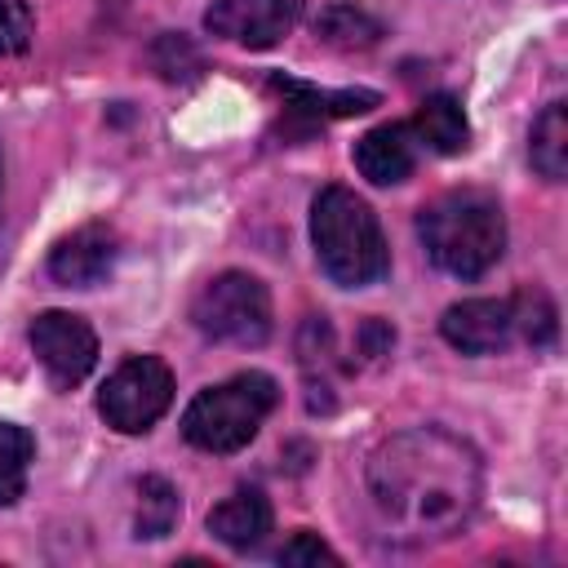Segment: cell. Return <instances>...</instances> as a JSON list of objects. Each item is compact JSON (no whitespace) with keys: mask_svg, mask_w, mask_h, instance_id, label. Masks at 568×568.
Segmentation results:
<instances>
[{"mask_svg":"<svg viewBox=\"0 0 568 568\" xmlns=\"http://www.w3.org/2000/svg\"><path fill=\"white\" fill-rule=\"evenodd\" d=\"M275 559L288 564V568H297V564H337V555L315 532H293V541H284Z\"/></svg>","mask_w":568,"mask_h":568,"instance_id":"cell-21","label":"cell"},{"mask_svg":"<svg viewBox=\"0 0 568 568\" xmlns=\"http://www.w3.org/2000/svg\"><path fill=\"white\" fill-rule=\"evenodd\" d=\"M510 324L515 337H524L528 346H550L559 333V311L541 288H519L510 297Z\"/></svg>","mask_w":568,"mask_h":568,"instance_id":"cell-18","label":"cell"},{"mask_svg":"<svg viewBox=\"0 0 568 568\" xmlns=\"http://www.w3.org/2000/svg\"><path fill=\"white\" fill-rule=\"evenodd\" d=\"M528 155L546 182H564V173H568V106L564 102H550L537 115L532 138H528Z\"/></svg>","mask_w":568,"mask_h":568,"instance_id":"cell-15","label":"cell"},{"mask_svg":"<svg viewBox=\"0 0 568 568\" xmlns=\"http://www.w3.org/2000/svg\"><path fill=\"white\" fill-rule=\"evenodd\" d=\"M115 257H120V235L102 222H89L67 240H58V248L49 253V275L67 288H93L111 275Z\"/></svg>","mask_w":568,"mask_h":568,"instance_id":"cell-10","label":"cell"},{"mask_svg":"<svg viewBox=\"0 0 568 568\" xmlns=\"http://www.w3.org/2000/svg\"><path fill=\"white\" fill-rule=\"evenodd\" d=\"M31 351L36 359L44 364L49 382L58 390H71L80 386L93 364H98V333L89 328L84 315H71V311H44L31 320Z\"/></svg>","mask_w":568,"mask_h":568,"instance_id":"cell-7","label":"cell"},{"mask_svg":"<svg viewBox=\"0 0 568 568\" xmlns=\"http://www.w3.org/2000/svg\"><path fill=\"white\" fill-rule=\"evenodd\" d=\"M439 333L462 355H497L515 337L510 297H466V302L444 311Z\"/></svg>","mask_w":568,"mask_h":568,"instance_id":"cell-9","label":"cell"},{"mask_svg":"<svg viewBox=\"0 0 568 568\" xmlns=\"http://www.w3.org/2000/svg\"><path fill=\"white\" fill-rule=\"evenodd\" d=\"M178 515H182V497H178V488L169 484V479H160V475H146L142 484H138V515H133V528H138V537H169L173 528H178Z\"/></svg>","mask_w":568,"mask_h":568,"instance_id":"cell-16","label":"cell"},{"mask_svg":"<svg viewBox=\"0 0 568 568\" xmlns=\"http://www.w3.org/2000/svg\"><path fill=\"white\" fill-rule=\"evenodd\" d=\"M368 497L386 537L399 541H439L457 532L479 506L484 466L479 453L439 426H413L382 439L368 457Z\"/></svg>","mask_w":568,"mask_h":568,"instance_id":"cell-1","label":"cell"},{"mask_svg":"<svg viewBox=\"0 0 568 568\" xmlns=\"http://www.w3.org/2000/svg\"><path fill=\"white\" fill-rule=\"evenodd\" d=\"M36 457V439L27 426L0 422V506H13L27 488V470Z\"/></svg>","mask_w":568,"mask_h":568,"instance_id":"cell-17","label":"cell"},{"mask_svg":"<svg viewBox=\"0 0 568 568\" xmlns=\"http://www.w3.org/2000/svg\"><path fill=\"white\" fill-rule=\"evenodd\" d=\"M173 404V373L155 355H129L98 390V413L120 435L151 430Z\"/></svg>","mask_w":568,"mask_h":568,"instance_id":"cell-6","label":"cell"},{"mask_svg":"<svg viewBox=\"0 0 568 568\" xmlns=\"http://www.w3.org/2000/svg\"><path fill=\"white\" fill-rule=\"evenodd\" d=\"M191 320L213 342L262 346L271 337V293L248 271H222L195 293Z\"/></svg>","mask_w":568,"mask_h":568,"instance_id":"cell-5","label":"cell"},{"mask_svg":"<svg viewBox=\"0 0 568 568\" xmlns=\"http://www.w3.org/2000/svg\"><path fill=\"white\" fill-rule=\"evenodd\" d=\"M417 146L413 124H377L355 142V169L373 186H395L417 169Z\"/></svg>","mask_w":568,"mask_h":568,"instance_id":"cell-12","label":"cell"},{"mask_svg":"<svg viewBox=\"0 0 568 568\" xmlns=\"http://www.w3.org/2000/svg\"><path fill=\"white\" fill-rule=\"evenodd\" d=\"M417 235L439 271L457 280H479L506 248V217L488 191L462 186L444 191L417 213Z\"/></svg>","mask_w":568,"mask_h":568,"instance_id":"cell-2","label":"cell"},{"mask_svg":"<svg viewBox=\"0 0 568 568\" xmlns=\"http://www.w3.org/2000/svg\"><path fill=\"white\" fill-rule=\"evenodd\" d=\"M311 244L320 271L342 288L377 284L390 271V248L377 213L351 186H324L311 204Z\"/></svg>","mask_w":568,"mask_h":568,"instance_id":"cell-3","label":"cell"},{"mask_svg":"<svg viewBox=\"0 0 568 568\" xmlns=\"http://www.w3.org/2000/svg\"><path fill=\"white\" fill-rule=\"evenodd\" d=\"M209 532L231 550H253L271 532V501L262 488H235L209 510Z\"/></svg>","mask_w":568,"mask_h":568,"instance_id":"cell-13","label":"cell"},{"mask_svg":"<svg viewBox=\"0 0 568 568\" xmlns=\"http://www.w3.org/2000/svg\"><path fill=\"white\" fill-rule=\"evenodd\" d=\"M271 89L284 93V115L311 133L328 120H342V115H364L377 106V93L373 89H315V84H297V80H284V75H271Z\"/></svg>","mask_w":568,"mask_h":568,"instance_id":"cell-11","label":"cell"},{"mask_svg":"<svg viewBox=\"0 0 568 568\" xmlns=\"http://www.w3.org/2000/svg\"><path fill=\"white\" fill-rule=\"evenodd\" d=\"M280 404V386L266 373H235L217 386H204L186 413H182V435L186 444L204 448V453H235L244 448L262 422L275 413Z\"/></svg>","mask_w":568,"mask_h":568,"instance_id":"cell-4","label":"cell"},{"mask_svg":"<svg viewBox=\"0 0 568 568\" xmlns=\"http://www.w3.org/2000/svg\"><path fill=\"white\" fill-rule=\"evenodd\" d=\"M315 31H320V40L342 44V49H368V44H377V36H382V27H377L368 13L351 9V4L328 9V13L315 22Z\"/></svg>","mask_w":568,"mask_h":568,"instance_id":"cell-19","label":"cell"},{"mask_svg":"<svg viewBox=\"0 0 568 568\" xmlns=\"http://www.w3.org/2000/svg\"><path fill=\"white\" fill-rule=\"evenodd\" d=\"M413 133H417V142L430 146L435 155H457V151H466V142H470L466 111H462V102H457L453 93H430V98L417 106V115H413Z\"/></svg>","mask_w":568,"mask_h":568,"instance_id":"cell-14","label":"cell"},{"mask_svg":"<svg viewBox=\"0 0 568 568\" xmlns=\"http://www.w3.org/2000/svg\"><path fill=\"white\" fill-rule=\"evenodd\" d=\"M302 9L306 0H213L204 27L244 49H271L297 27Z\"/></svg>","mask_w":568,"mask_h":568,"instance_id":"cell-8","label":"cell"},{"mask_svg":"<svg viewBox=\"0 0 568 568\" xmlns=\"http://www.w3.org/2000/svg\"><path fill=\"white\" fill-rule=\"evenodd\" d=\"M31 9L27 0H0V58L22 53L31 44Z\"/></svg>","mask_w":568,"mask_h":568,"instance_id":"cell-20","label":"cell"}]
</instances>
